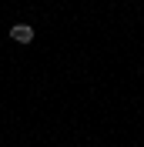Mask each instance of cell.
Masks as SVG:
<instances>
[{"mask_svg":"<svg viewBox=\"0 0 144 147\" xmlns=\"http://www.w3.org/2000/svg\"><path fill=\"white\" fill-rule=\"evenodd\" d=\"M10 40H14V44H30V40H34V27H30V24H14V27H10Z\"/></svg>","mask_w":144,"mask_h":147,"instance_id":"6da1fadb","label":"cell"}]
</instances>
